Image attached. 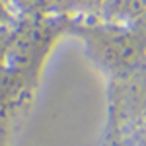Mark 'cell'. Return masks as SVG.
Returning <instances> with one entry per match:
<instances>
[{"label":"cell","instance_id":"obj_1","mask_svg":"<svg viewBox=\"0 0 146 146\" xmlns=\"http://www.w3.org/2000/svg\"><path fill=\"white\" fill-rule=\"evenodd\" d=\"M60 0H16V4H20L22 8L25 10H49V8H53L56 6Z\"/></svg>","mask_w":146,"mask_h":146}]
</instances>
